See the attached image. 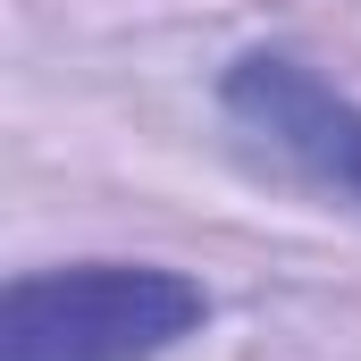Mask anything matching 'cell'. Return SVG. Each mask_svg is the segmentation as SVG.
I'll list each match as a JSON object with an SVG mask.
<instances>
[{
    "mask_svg": "<svg viewBox=\"0 0 361 361\" xmlns=\"http://www.w3.org/2000/svg\"><path fill=\"white\" fill-rule=\"evenodd\" d=\"M210 319V294L160 261L25 269L0 302V361H160Z\"/></svg>",
    "mask_w": 361,
    "mask_h": 361,
    "instance_id": "6da1fadb",
    "label": "cell"
},
{
    "mask_svg": "<svg viewBox=\"0 0 361 361\" xmlns=\"http://www.w3.org/2000/svg\"><path fill=\"white\" fill-rule=\"evenodd\" d=\"M219 101H227L235 126H252L269 152H286L311 185L361 202V101H345L311 59H294V51H244L227 68Z\"/></svg>",
    "mask_w": 361,
    "mask_h": 361,
    "instance_id": "7a4b0ae2",
    "label": "cell"
}]
</instances>
